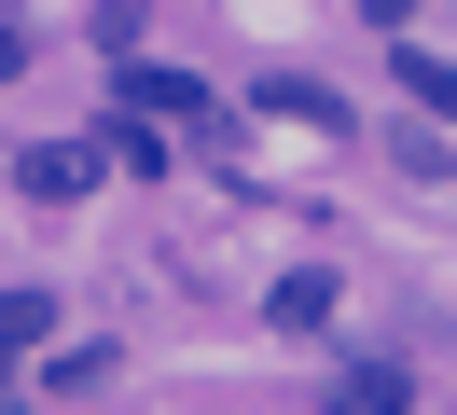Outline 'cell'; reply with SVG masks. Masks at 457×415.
<instances>
[{
    "mask_svg": "<svg viewBox=\"0 0 457 415\" xmlns=\"http://www.w3.org/2000/svg\"><path fill=\"white\" fill-rule=\"evenodd\" d=\"M97 166H112V138H29V153H14V180H29L42 208H70V194H84Z\"/></svg>",
    "mask_w": 457,
    "mask_h": 415,
    "instance_id": "cell-1",
    "label": "cell"
},
{
    "mask_svg": "<svg viewBox=\"0 0 457 415\" xmlns=\"http://www.w3.org/2000/svg\"><path fill=\"white\" fill-rule=\"evenodd\" d=\"M112 70H125V55H112ZM125 111H167V125H208L222 97H208V83H180V70H125Z\"/></svg>",
    "mask_w": 457,
    "mask_h": 415,
    "instance_id": "cell-2",
    "label": "cell"
},
{
    "mask_svg": "<svg viewBox=\"0 0 457 415\" xmlns=\"http://www.w3.org/2000/svg\"><path fill=\"white\" fill-rule=\"evenodd\" d=\"M29 346H56V291H0V387H14Z\"/></svg>",
    "mask_w": 457,
    "mask_h": 415,
    "instance_id": "cell-3",
    "label": "cell"
},
{
    "mask_svg": "<svg viewBox=\"0 0 457 415\" xmlns=\"http://www.w3.org/2000/svg\"><path fill=\"white\" fill-rule=\"evenodd\" d=\"M263 319H278V332H333V277H319V263H291L278 291H263Z\"/></svg>",
    "mask_w": 457,
    "mask_h": 415,
    "instance_id": "cell-4",
    "label": "cell"
},
{
    "mask_svg": "<svg viewBox=\"0 0 457 415\" xmlns=\"http://www.w3.org/2000/svg\"><path fill=\"white\" fill-rule=\"evenodd\" d=\"M402 97H416L429 125H457V70H444V55H416V42H402Z\"/></svg>",
    "mask_w": 457,
    "mask_h": 415,
    "instance_id": "cell-5",
    "label": "cell"
},
{
    "mask_svg": "<svg viewBox=\"0 0 457 415\" xmlns=\"http://www.w3.org/2000/svg\"><path fill=\"white\" fill-rule=\"evenodd\" d=\"M263 111H291V125H346V97H333V83H291V70L263 83Z\"/></svg>",
    "mask_w": 457,
    "mask_h": 415,
    "instance_id": "cell-6",
    "label": "cell"
},
{
    "mask_svg": "<svg viewBox=\"0 0 457 415\" xmlns=\"http://www.w3.org/2000/svg\"><path fill=\"white\" fill-rule=\"evenodd\" d=\"M346 415H402V360H361L346 374Z\"/></svg>",
    "mask_w": 457,
    "mask_h": 415,
    "instance_id": "cell-7",
    "label": "cell"
},
{
    "mask_svg": "<svg viewBox=\"0 0 457 415\" xmlns=\"http://www.w3.org/2000/svg\"><path fill=\"white\" fill-rule=\"evenodd\" d=\"M14 70H29V28H14V14H0V83H14Z\"/></svg>",
    "mask_w": 457,
    "mask_h": 415,
    "instance_id": "cell-8",
    "label": "cell"
}]
</instances>
